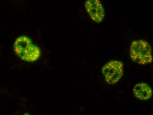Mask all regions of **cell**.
I'll list each match as a JSON object with an SVG mask.
<instances>
[{
  "label": "cell",
  "mask_w": 153,
  "mask_h": 115,
  "mask_svg": "<svg viewBox=\"0 0 153 115\" xmlns=\"http://www.w3.org/2000/svg\"><path fill=\"white\" fill-rule=\"evenodd\" d=\"M13 49L19 57L27 62H34L41 56L40 48L26 35H21L16 39Z\"/></svg>",
  "instance_id": "obj_1"
},
{
  "label": "cell",
  "mask_w": 153,
  "mask_h": 115,
  "mask_svg": "<svg viewBox=\"0 0 153 115\" xmlns=\"http://www.w3.org/2000/svg\"><path fill=\"white\" fill-rule=\"evenodd\" d=\"M130 56L133 61L138 64H149L153 60L152 47L146 41H133L130 46Z\"/></svg>",
  "instance_id": "obj_2"
},
{
  "label": "cell",
  "mask_w": 153,
  "mask_h": 115,
  "mask_svg": "<svg viewBox=\"0 0 153 115\" xmlns=\"http://www.w3.org/2000/svg\"><path fill=\"white\" fill-rule=\"evenodd\" d=\"M102 72L107 83L110 84H115L123 76V62L116 60L109 62L103 66Z\"/></svg>",
  "instance_id": "obj_3"
},
{
  "label": "cell",
  "mask_w": 153,
  "mask_h": 115,
  "mask_svg": "<svg viewBox=\"0 0 153 115\" xmlns=\"http://www.w3.org/2000/svg\"><path fill=\"white\" fill-rule=\"evenodd\" d=\"M85 6L88 14L93 21L100 23L103 20L105 12L100 0H86Z\"/></svg>",
  "instance_id": "obj_4"
},
{
  "label": "cell",
  "mask_w": 153,
  "mask_h": 115,
  "mask_svg": "<svg viewBox=\"0 0 153 115\" xmlns=\"http://www.w3.org/2000/svg\"><path fill=\"white\" fill-rule=\"evenodd\" d=\"M133 92L136 97L143 101L150 99L152 96L153 93L151 87L144 83L136 84L133 89Z\"/></svg>",
  "instance_id": "obj_5"
}]
</instances>
